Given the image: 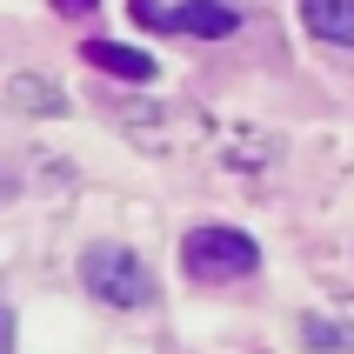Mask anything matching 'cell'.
Wrapping results in <instances>:
<instances>
[{
	"label": "cell",
	"instance_id": "8",
	"mask_svg": "<svg viewBox=\"0 0 354 354\" xmlns=\"http://www.w3.org/2000/svg\"><path fill=\"white\" fill-rule=\"evenodd\" d=\"M60 14H94V0H54Z\"/></svg>",
	"mask_w": 354,
	"mask_h": 354
},
{
	"label": "cell",
	"instance_id": "7",
	"mask_svg": "<svg viewBox=\"0 0 354 354\" xmlns=\"http://www.w3.org/2000/svg\"><path fill=\"white\" fill-rule=\"evenodd\" d=\"M0 354H14V308L0 301Z\"/></svg>",
	"mask_w": 354,
	"mask_h": 354
},
{
	"label": "cell",
	"instance_id": "3",
	"mask_svg": "<svg viewBox=\"0 0 354 354\" xmlns=\"http://www.w3.org/2000/svg\"><path fill=\"white\" fill-rule=\"evenodd\" d=\"M134 7L140 27H154V34H194V40H221L234 34L241 14L234 7H221V0H127Z\"/></svg>",
	"mask_w": 354,
	"mask_h": 354
},
{
	"label": "cell",
	"instance_id": "1",
	"mask_svg": "<svg viewBox=\"0 0 354 354\" xmlns=\"http://www.w3.org/2000/svg\"><path fill=\"white\" fill-rule=\"evenodd\" d=\"M80 288H87L100 308H154V274L140 268V254L107 248V241L80 254Z\"/></svg>",
	"mask_w": 354,
	"mask_h": 354
},
{
	"label": "cell",
	"instance_id": "6",
	"mask_svg": "<svg viewBox=\"0 0 354 354\" xmlns=\"http://www.w3.org/2000/svg\"><path fill=\"white\" fill-rule=\"evenodd\" d=\"M308 348H354V321L335 328V321H308Z\"/></svg>",
	"mask_w": 354,
	"mask_h": 354
},
{
	"label": "cell",
	"instance_id": "2",
	"mask_svg": "<svg viewBox=\"0 0 354 354\" xmlns=\"http://www.w3.org/2000/svg\"><path fill=\"white\" fill-rule=\"evenodd\" d=\"M180 268L194 281H241L261 268V248L241 227H194V234L180 241Z\"/></svg>",
	"mask_w": 354,
	"mask_h": 354
},
{
	"label": "cell",
	"instance_id": "5",
	"mask_svg": "<svg viewBox=\"0 0 354 354\" xmlns=\"http://www.w3.org/2000/svg\"><path fill=\"white\" fill-rule=\"evenodd\" d=\"M87 60L120 80H154V54L147 47H120V40H87Z\"/></svg>",
	"mask_w": 354,
	"mask_h": 354
},
{
	"label": "cell",
	"instance_id": "4",
	"mask_svg": "<svg viewBox=\"0 0 354 354\" xmlns=\"http://www.w3.org/2000/svg\"><path fill=\"white\" fill-rule=\"evenodd\" d=\"M301 20L328 47H354V0H301Z\"/></svg>",
	"mask_w": 354,
	"mask_h": 354
}]
</instances>
